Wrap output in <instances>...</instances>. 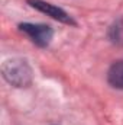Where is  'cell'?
<instances>
[{
	"instance_id": "obj_2",
	"label": "cell",
	"mask_w": 123,
	"mask_h": 125,
	"mask_svg": "<svg viewBox=\"0 0 123 125\" xmlns=\"http://www.w3.org/2000/svg\"><path fill=\"white\" fill-rule=\"evenodd\" d=\"M19 29L25 32L32 39V42L39 47H46L51 42L52 35H54L51 26L44 25V23H20Z\"/></svg>"
},
{
	"instance_id": "obj_3",
	"label": "cell",
	"mask_w": 123,
	"mask_h": 125,
	"mask_svg": "<svg viewBox=\"0 0 123 125\" xmlns=\"http://www.w3.org/2000/svg\"><path fill=\"white\" fill-rule=\"evenodd\" d=\"M29 3H31L32 7H35V9H38V10L46 13V15H49L51 18L60 21L62 23L74 25V21L71 19V16H70L67 12H64L62 9L54 6V4H51V3H45V1H42V0H29Z\"/></svg>"
},
{
	"instance_id": "obj_5",
	"label": "cell",
	"mask_w": 123,
	"mask_h": 125,
	"mask_svg": "<svg viewBox=\"0 0 123 125\" xmlns=\"http://www.w3.org/2000/svg\"><path fill=\"white\" fill-rule=\"evenodd\" d=\"M109 38L113 44L123 47V16L113 22V25L109 29Z\"/></svg>"
},
{
	"instance_id": "obj_1",
	"label": "cell",
	"mask_w": 123,
	"mask_h": 125,
	"mask_svg": "<svg viewBox=\"0 0 123 125\" xmlns=\"http://www.w3.org/2000/svg\"><path fill=\"white\" fill-rule=\"evenodd\" d=\"M3 76L10 84L22 87L29 84L32 79V71L26 61L10 60V61H6L3 65Z\"/></svg>"
},
{
	"instance_id": "obj_4",
	"label": "cell",
	"mask_w": 123,
	"mask_h": 125,
	"mask_svg": "<svg viewBox=\"0 0 123 125\" xmlns=\"http://www.w3.org/2000/svg\"><path fill=\"white\" fill-rule=\"evenodd\" d=\"M109 83L116 87V89H123V61H117L114 62L107 74Z\"/></svg>"
}]
</instances>
